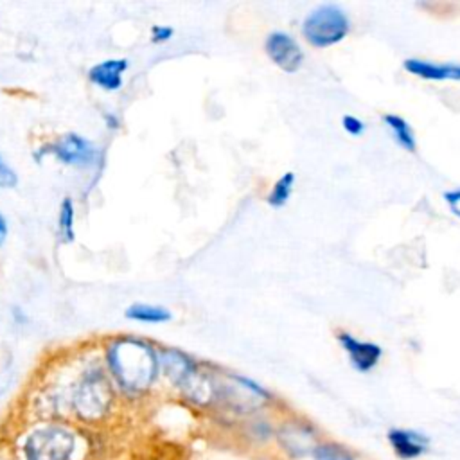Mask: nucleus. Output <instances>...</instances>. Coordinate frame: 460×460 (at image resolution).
Masks as SVG:
<instances>
[{
  "label": "nucleus",
  "instance_id": "nucleus-13",
  "mask_svg": "<svg viewBox=\"0 0 460 460\" xmlns=\"http://www.w3.org/2000/svg\"><path fill=\"white\" fill-rule=\"evenodd\" d=\"M124 316L128 320L140 322V323H164L172 318L169 309L155 304H144V302H133L131 305H128L124 309Z\"/></svg>",
  "mask_w": 460,
  "mask_h": 460
},
{
  "label": "nucleus",
  "instance_id": "nucleus-5",
  "mask_svg": "<svg viewBox=\"0 0 460 460\" xmlns=\"http://www.w3.org/2000/svg\"><path fill=\"white\" fill-rule=\"evenodd\" d=\"M49 155L70 167H92L99 162V149L92 140L77 133H65L54 142L41 144L34 151V160L41 162Z\"/></svg>",
  "mask_w": 460,
  "mask_h": 460
},
{
  "label": "nucleus",
  "instance_id": "nucleus-24",
  "mask_svg": "<svg viewBox=\"0 0 460 460\" xmlns=\"http://www.w3.org/2000/svg\"><path fill=\"white\" fill-rule=\"evenodd\" d=\"M7 230H9V226H7V219L4 217V214L0 212V246L4 244V241H5V237H7Z\"/></svg>",
  "mask_w": 460,
  "mask_h": 460
},
{
  "label": "nucleus",
  "instance_id": "nucleus-20",
  "mask_svg": "<svg viewBox=\"0 0 460 460\" xmlns=\"http://www.w3.org/2000/svg\"><path fill=\"white\" fill-rule=\"evenodd\" d=\"M174 31L169 25H153L151 27V41L153 43H165L172 38Z\"/></svg>",
  "mask_w": 460,
  "mask_h": 460
},
{
  "label": "nucleus",
  "instance_id": "nucleus-23",
  "mask_svg": "<svg viewBox=\"0 0 460 460\" xmlns=\"http://www.w3.org/2000/svg\"><path fill=\"white\" fill-rule=\"evenodd\" d=\"M13 320H14V323H20V325H23V323H27V322H29L27 314H25L18 305H14V307H13Z\"/></svg>",
  "mask_w": 460,
  "mask_h": 460
},
{
  "label": "nucleus",
  "instance_id": "nucleus-21",
  "mask_svg": "<svg viewBox=\"0 0 460 460\" xmlns=\"http://www.w3.org/2000/svg\"><path fill=\"white\" fill-rule=\"evenodd\" d=\"M444 201L447 203L449 210H451L456 217H460V187L444 192Z\"/></svg>",
  "mask_w": 460,
  "mask_h": 460
},
{
  "label": "nucleus",
  "instance_id": "nucleus-22",
  "mask_svg": "<svg viewBox=\"0 0 460 460\" xmlns=\"http://www.w3.org/2000/svg\"><path fill=\"white\" fill-rule=\"evenodd\" d=\"M102 120H104V126L110 129V131H115L120 128V119L117 113L113 111H104L102 113Z\"/></svg>",
  "mask_w": 460,
  "mask_h": 460
},
{
  "label": "nucleus",
  "instance_id": "nucleus-6",
  "mask_svg": "<svg viewBox=\"0 0 460 460\" xmlns=\"http://www.w3.org/2000/svg\"><path fill=\"white\" fill-rule=\"evenodd\" d=\"M273 440L280 455L288 460H309L322 438L311 422L286 420L275 428Z\"/></svg>",
  "mask_w": 460,
  "mask_h": 460
},
{
  "label": "nucleus",
  "instance_id": "nucleus-1",
  "mask_svg": "<svg viewBox=\"0 0 460 460\" xmlns=\"http://www.w3.org/2000/svg\"><path fill=\"white\" fill-rule=\"evenodd\" d=\"M93 438L95 431L68 420H31L7 446V460H99Z\"/></svg>",
  "mask_w": 460,
  "mask_h": 460
},
{
  "label": "nucleus",
  "instance_id": "nucleus-15",
  "mask_svg": "<svg viewBox=\"0 0 460 460\" xmlns=\"http://www.w3.org/2000/svg\"><path fill=\"white\" fill-rule=\"evenodd\" d=\"M75 207L72 198H63L58 210V237L61 243H74L75 239Z\"/></svg>",
  "mask_w": 460,
  "mask_h": 460
},
{
  "label": "nucleus",
  "instance_id": "nucleus-8",
  "mask_svg": "<svg viewBox=\"0 0 460 460\" xmlns=\"http://www.w3.org/2000/svg\"><path fill=\"white\" fill-rule=\"evenodd\" d=\"M386 442L399 460H417L429 449V437L411 428H390Z\"/></svg>",
  "mask_w": 460,
  "mask_h": 460
},
{
  "label": "nucleus",
  "instance_id": "nucleus-12",
  "mask_svg": "<svg viewBox=\"0 0 460 460\" xmlns=\"http://www.w3.org/2000/svg\"><path fill=\"white\" fill-rule=\"evenodd\" d=\"M402 66L406 72L428 81H460L458 63H433L419 58H408Z\"/></svg>",
  "mask_w": 460,
  "mask_h": 460
},
{
  "label": "nucleus",
  "instance_id": "nucleus-2",
  "mask_svg": "<svg viewBox=\"0 0 460 460\" xmlns=\"http://www.w3.org/2000/svg\"><path fill=\"white\" fill-rule=\"evenodd\" d=\"M102 365L120 401L146 397L160 377L158 350L135 336L111 338L104 347Z\"/></svg>",
  "mask_w": 460,
  "mask_h": 460
},
{
  "label": "nucleus",
  "instance_id": "nucleus-18",
  "mask_svg": "<svg viewBox=\"0 0 460 460\" xmlns=\"http://www.w3.org/2000/svg\"><path fill=\"white\" fill-rule=\"evenodd\" d=\"M18 185V172L0 153V189H14Z\"/></svg>",
  "mask_w": 460,
  "mask_h": 460
},
{
  "label": "nucleus",
  "instance_id": "nucleus-14",
  "mask_svg": "<svg viewBox=\"0 0 460 460\" xmlns=\"http://www.w3.org/2000/svg\"><path fill=\"white\" fill-rule=\"evenodd\" d=\"M386 128L390 129L392 137L395 138V142L406 149V151H415L417 147V140H415V135H413V129L411 126L399 115H394V113H386L383 117Z\"/></svg>",
  "mask_w": 460,
  "mask_h": 460
},
{
  "label": "nucleus",
  "instance_id": "nucleus-11",
  "mask_svg": "<svg viewBox=\"0 0 460 460\" xmlns=\"http://www.w3.org/2000/svg\"><path fill=\"white\" fill-rule=\"evenodd\" d=\"M129 68L126 58H110L88 68V81L104 92H117L124 84V74Z\"/></svg>",
  "mask_w": 460,
  "mask_h": 460
},
{
  "label": "nucleus",
  "instance_id": "nucleus-10",
  "mask_svg": "<svg viewBox=\"0 0 460 460\" xmlns=\"http://www.w3.org/2000/svg\"><path fill=\"white\" fill-rule=\"evenodd\" d=\"M158 365H160V374L176 390H180L189 381V377L198 370L194 359L178 349H160Z\"/></svg>",
  "mask_w": 460,
  "mask_h": 460
},
{
  "label": "nucleus",
  "instance_id": "nucleus-19",
  "mask_svg": "<svg viewBox=\"0 0 460 460\" xmlns=\"http://www.w3.org/2000/svg\"><path fill=\"white\" fill-rule=\"evenodd\" d=\"M341 126H343V129L349 135H354V137H358V135H361L365 131V124L358 117H354V115H343Z\"/></svg>",
  "mask_w": 460,
  "mask_h": 460
},
{
  "label": "nucleus",
  "instance_id": "nucleus-3",
  "mask_svg": "<svg viewBox=\"0 0 460 460\" xmlns=\"http://www.w3.org/2000/svg\"><path fill=\"white\" fill-rule=\"evenodd\" d=\"M349 27V16L341 7L334 4H325L313 9L304 18L302 34L313 47L323 49L340 43L347 36Z\"/></svg>",
  "mask_w": 460,
  "mask_h": 460
},
{
  "label": "nucleus",
  "instance_id": "nucleus-16",
  "mask_svg": "<svg viewBox=\"0 0 460 460\" xmlns=\"http://www.w3.org/2000/svg\"><path fill=\"white\" fill-rule=\"evenodd\" d=\"M309 460H358V458L347 446L336 440L322 438L313 449Z\"/></svg>",
  "mask_w": 460,
  "mask_h": 460
},
{
  "label": "nucleus",
  "instance_id": "nucleus-17",
  "mask_svg": "<svg viewBox=\"0 0 460 460\" xmlns=\"http://www.w3.org/2000/svg\"><path fill=\"white\" fill-rule=\"evenodd\" d=\"M293 185H295V174L291 171L284 172L277 181L275 185L271 187V192L268 194V203L275 208L279 207H284L288 203V199L291 198V192H293Z\"/></svg>",
  "mask_w": 460,
  "mask_h": 460
},
{
  "label": "nucleus",
  "instance_id": "nucleus-7",
  "mask_svg": "<svg viewBox=\"0 0 460 460\" xmlns=\"http://www.w3.org/2000/svg\"><path fill=\"white\" fill-rule=\"evenodd\" d=\"M264 50L270 56V59L288 74H293L302 66L304 52L300 45L282 31H273L268 34Z\"/></svg>",
  "mask_w": 460,
  "mask_h": 460
},
{
  "label": "nucleus",
  "instance_id": "nucleus-9",
  "mask_svg": "<svg viewBox=\"0 0 460 460\" xmlns=\"http://www.w3.org/2000/svg\"><path fill=\"white\" fill-rule=\"evenodd\" d=\"M338 341L343 347V350L347 352L352 368L361 374H367L372 368H376V365L379 363V359L383 356V350L377 343L363 341L349 332H340Z\"/></svg>",
  "mask_w": 460,
  "mask_h": 460
},
{
  "label": "nucleus",
  "instance_id": "nucleus-4",
  "mask_svg": "<svg viewBox=\"0 0 460 460\" xmlns=\"http://www.w3.org/2000/svg\"><path fill=\"white\" fill-rule=\"evenodd\" d=\"M216 401H223L235 413H255L270 401V394L255 381L243 376H228L216 383Z\"/></svg>",
  "mask_w": 460,
  "mask_h": 460
}]
</instances>
